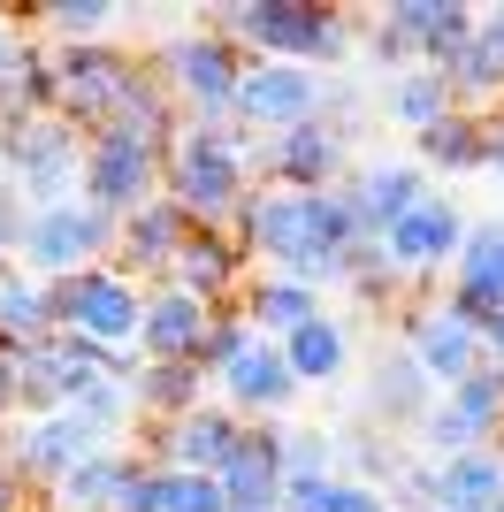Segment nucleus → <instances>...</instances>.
Returning <instances> with one entry per match:
<instances>
[{
    "mask_svg": "<svg viewBox=\"0 0 504 512\" xmlns=\"http://www.w3.org/2000/svg\"><path fill=\"white\" fill-rule=\"evenodd\" d=\"M329 512H398V505H390V490H367V482H336Z\"/></svg>",
    "mask_w": 504,
    "mask_h": 512,
    "instance_id": "obj_41",
    "label": "nucleus"
},
{
    "mask_svg": "<svg viewBox=\"0 0 504 512\" xmlns=\"http://www.w3.org/2000/svg\"><path fill=\"white\" fill-rule=\"evenodd\" d=\"M398 344L413 352V367H420L436 390L466 383V375L482 367V329H466V321L443 314L436 299H405V306H398Z\"/></svg>",
    "mask_w": 504,
    "mask_h": 512,
    "instance_id": "obj_15",
    "label": "nucleus"
},
{
    "mask_svg": "<svg viewBox=\"0 0 504 512\" xmlns=\"http://www.w3.org/2000/svg\"><path fill=\"white\" fill-rule=\"evenodd\" d=\"M16 421V352L0 344V428Z\"/></svg>",
    "mask_w": 504,
    "mask_h": 512,
    "instance_id": "obj_43",
    "label": "nucleus"
},
{
    "mask_svg": "<svg viewBox=\"0 0 504 512\" xmlns=\"http://www.w3.org/2000/svg\"><path fill=\"white\" fill-rule=\"evenodd\" d=\"M443 398H451V406H459L466 413V421H474V428H482V436H497V428H504V367H474V375H466V383H451V390H443Z\"/></svg>",
    "mask_w": 504,
    "mask_h": 512,
    "instance_id": "obj_39",
    "label": "nucleus"
},
{
    "mask_svg": "<svg viewBox=\"0 0 504 512\" xmlns=\"http://www.w3.org/2000/svg\"><path fill=\"white\" fill-rule=\"evenodd\" d=\"M252 184V138L237 123H176L161 153V199L184 207L191 230H237Z\"/></svg>",
    "mask_w": 504,
    "mask_h": 512,
    "instance_id": "obj_2",
    "label": "nucleus"
},
{
    "mask_svg": "<svg viewBox=\"0 0 504 512\" xmlns=\"http://www.w3.org/2000/svg\"><path fill=\"white\" fill-rule=\"evenodd\" d=\"M130 459L123 444H107V451H92V459H77V467L54 482V490L39 497V512H115L123 505V482H130Z\"/></svg>",
    "mask_w": 504,
    "mask_h": 512,
    "instance_id": "obj_29",
    "label": "nucleus"
},
{
    "mask_svg": "<svg viewBox=\"0 0 504 512\" xmlns=\"http://www.w3.org/2000/svg\"><path fill=\"white\" fill-rule=\"evenodd\" d=\"M428 512H504V451H459L428 467Z\"/></svg>",
    "mask_w": 504,
    "mask_h": 512,
    "instance_id": "obj_26",
    "label": "nucleus"
},
{
    "mask_svg": "<svg viewBox=\"0 0 504 512\" xmlns=\"http://www.w3.org/2000/svg\"><path fill=\"white\" fill-rule=\"evenodd\" d=\"M230 237L245 245L252 268H275V276L306 283V291H336L344 283V253L359 245V222L344 207V192H275V184H252Z\"/></svg>",
    "mask_w": 504,
    "mask_h": 512,
    "instance_id": "obj_1",
    "label": "nucleus"
},
{
    "mask_svg": "<svg viewBox=\"0 0 504 512\" xmlns=\"http://www.w3.org/2000/svg\"><path fill=\"white\" fill-rule=\"evenodd\" d=\"M436 115H451V85H443L436 69H405V77H390V123L398 130H428Z\"/></svg>",
    "mask_w": 504,
    "mask_h": 512,
    "instance_id": "obj_37",
    "label": "nucleus"
},
{
    "mask_svg": "<svg viewBox=\"0 0 504 512\" xmlns=\"http://www.w3.org/2000/svg\"><path fill=\"white\" fill-rule=\"evenodd\" d=\"M115 512H230L222 490L207 474H184V467H130L123 482V505Z\"/></svg>",
    "mask_w": 504,
    "mask_h": 512,
    "instance_id": "obj_31",
    "label": "nucleus"
},
{
    "mask_svg": "<svg viewBox=\"0 0 504 512\" xmlns=\"http://www.w3.org/2000/svg\"><path fill=\"white\" fill-rule=\"evenodd\" d=\"M184 237H191L184 207H176V199H146V207H130L123 222H115V268H123L138 291H153V283H168Z\"/></svg>",
    "mask_w": 504,
    "mask_h": 512,
    "instance_id": "obj_18",
    "label": "nucleus"
},
{
    "mask_svg": "<svg viewBox=\"0 0 504 512\" xmlns=\"http://www.w3.org/2000/svg\"><path fill=\"white\" fill-rule=\"evenodd\" d=\"M62 406H69V375H62L54 337L16 352V421H39V413H62Z\"/></svg>",
    "mask_w": 504,
    "mask_h": 512,
    "instance_id": "obj_35",
    "label": "nucleus"
},
{
    "mask_svg": "<svg viewBox=\"0 0 504 512\" xmlns=\"http://www.w3.org/2000/svg\"><path fill=\"white\" fill-rule=\"evenodd\" d=\"M245 276H252V260H245V245H237L230 230H191L176 268H168V283L191 291L199 306H230L237 291H245Z\"/></svg>",
    "mask_w": 504,
    "mask_h": 512,
    "instance_id": "obj_19",
    "label": "nucleus"
},
{
    "mask_svg": "<svg viewBox=\"0 0 504 512\" xmlns=\"http://www.w3.org/2000/svg\"><path fill=\"white\" fill-rule=\"evenodd\" d=\"M413 169L436 184V176H474L482 169V115H466V107H451V115H436V123L413 138Z\"/></svg>",
    "mask_w": 504,
    "mask_h": 512,
    "instance_id": "obj_32",
    "label": "nucleus"
},
{
    "mask_svg": "<svg viewBox=\"0 0 504 512\" xmlns=\"http://www.w3.org/2000/svg\"><path fill=\"white\" fill-rule=\"evenodd\" d=\"M321 107H329V77L321 69H298V62H245V77H237V100H230V123L260 130V138H275V130H298L314 123Z\"/></svg>",
    "mask_w": 504,
    "mask_h": 512,
    "instance_id": "obj_12",
    "label": "nucleus"
},
{
    "mask_svg": "<svg viewBox=\"0 0 504 512\" xmlns=\"http://www.w3.org/2000/svg\"><path fill=\"white\" fill-rule=\"evenodd\" d=\"M77 199L100 207L107 222H123L130 207L161 199V146L130 138L123 123L92 130V138H84V161H77Z\"/></svg>",
    "mask_w": 504,
    "mask_h": 512,
    "instance_id": "obj_8",
    "label": "nucleus"
},
{
    "mask_svg": "<svg viewBox=\"0 0 504 512\" xmlns=\"http://www.w3.org/2000/svg\"><path fill=\"white\" fill-rule=\"evenodd\" d=\"M54 337V306H46V283L23 276V268H0V344L8 352H31V344Z\"/></svg>",
    "mask_w": 504,
    "mask_h": 512,
    "instance_id": "obj_34",
    "label": "nucleus"
},
{
    "mask_svg": "<svg viewBox=\"0 0 504 512\" xmlns=\"http://www.w3.org/2000/svg\"><path fill=\"white\" fill-rule=\"evenodd\" d=\"M214 314H222V306H199L191 291H176V283H153L146 314H138V360H191Z\"/></svg>",
    "mask_w": 504,
    "mask_h": 512,
    "instance_id": "obj_21",
    "label": "nucleus"
},
{
    "mask_svg": "<svg viewBox=\"0 0 504 512\" xmlns=\"http://www.w3.org/2000/svg\"><path fill=\"white\" fill-rule=\"evenodd\" d=\"M207 406V375L191 360H138V375H130V413H138V428L153 421H176V413Z\"/></svg>",
    "mask_w": 504,
    "mask_h": 512,
    "instance_id": "obj_30",
    "label": "nucleus"
},
{
    "mask_svg": "<svg viewBox=\"0 0 504 512\" xmlns=\"http://www.w3.org/2000/svg\"><path fill=\"white\" fill-rule=\"evenodd\" d=\"M115 23H123L115 0H39L23 31H39L46 46H107V39H115Z\"/></svg>",
    "mask_w": 504,
    "mask_h": 512,
    "instance_id": "obj_33",
    "label": "nucleus"
},
{
    "mask_svg": "<svg viewBox=\"0 0 504 512\" xmlns=\"http://www.w3.org/2000/svg\"><path fill=\"white\" fill-rule=\"evenodd\" d=\"M359 406H367V421H375V428H420V413L436 406V383L413 367L405 344H390V352H375V367H367Z\"/></svg>",
    "mask_w": 504,
    "mask_h": 512,
    "instance_id": "obj_23",
    "label": "nucleus"
},
{
    "mask_svg": "<svg viewBox=\"0 0 504 512\" xmlns=\"http://www.w3.org/2000/svg\"><path fill=\"white\" fill-rule=\"evenodd\" d=\"M482 360H489V367H504V306L482 321Z\"/></svg>",
    "mask_w": 504,
    "mask_h": 512,
    "instance_id": "obj_44",
    "label": "nucleus"
},
{
    "mask_svg": "<svg viewBox=\"0 0 504 512\" xmlns=\"http://www.w3.org/2000/svg\"><path fill=\"white\" fill-rule=\"evenodd\" d=\"M77 161H84V138L62 115H16V123H0V184H16L23 207L77 199Z\"/></svg>",
    "mask_w": 504,
    "mask_h": 512,
    "instance_id": "obj_7",
    "label": "nucleus"
},
{
    "mask_svg": "<svg viewBox=\"0 0 504 512\" xmlns=\"http://www.w3.org/2000/svg\"><path fill=\"white\" fill-rule=\"evenodd\" d=\"M436 306H443V314H459L466 329H482V321L504 306V214H489V222H466L459 260H451V276H443Z\"/></svg>",
    "mask_w": 504,
    "mask_h": 512,
    "instance_id": "obj_16",
    "label": "nucleus"
},
{
    "mask_svg": "<svg viewBox=\"0 0 504 512\" xmlns=\"http://www.w3.org/2000/svg\"><path fill=\"white\" fill-rule=\"evenodd\" d=\"M207 398L222 413H237L245 428H260V421H283V413L298 406V383H291V367H283V352H275L268 337H245L230 360L207 375Z\"/></svg>",
    "mask_w": 504,
    "mask_h": 512,
    "instance_id": "obj_14",
    "label": "nucleus"
},
{
    "mask_svg": "<svg viewBox=\"0 0 504 512\" xmlns=\"http://www.w3.org/2000/svg\"><path fill=\"white\" fill-rule=\"evenodd\" d=\"M443 85H451V107H466V115L504 107V8H474V39L443 69Z\"/></svg>",
    "mask_w": 504,
    "mask_h": 512,
    "instance_id": "obj_20",
    "label": "nucleus"
},
{
    "mask_svg": "<svg viewBox=\"0 0 504 512\" xmlns=\"http://www.w3.org/2000/svg\"><path fill=\"white\" fill-rule=\"evenodd\" d=\"M321 306H329L321 291H306V283H291V276H275V268H252V276H245V291L230 299V314L245 321L252 337L283 344V337L298 329V321H314Z\"/></svg>",
    "mask_w": 504,
    "mask_h": 512,
    "instance_id": "obj_24",
    "label": "nucleus"
},
{
    "mask_svg": "<svg viewBox=\"0 0 504 512\" xmlns=\"http://www.w3.org/2000/svg\"><path fill=\"white\" fill-rule=\"evenodd\" d=\"M130 69H138V54L130 46H54V115H62L77 138H92V130L115 123V107H123V85Z\"/></svg>",
    "mask_w": 504,
    "mask_h": 512,
    "instance_id": "obj_10",
    "label": "nucleus"
},
{
    "mask_svg": "<svg viewBox=\"0 0 504 512\" xmlns=\"http://www.w3.org/2000/svg\"><path fill=\"white\" fill-rule=\"evenodd\" d=\"M252 176L275 184V192H336L352 176V123H314L275 130V138H252Z\"/></svg>",
    "mask_w": 504,
    "mask_h": 512,
    "instance_id": "obj_9",
    "label": "nucleus"
},
{
    "mask_svg": "<svg viewBox=\"0 0 504 512\" xmlns=\"http://www.w3.org/2000/svg\"><path fill=\"white\" fill-rule=\"evenodd\" d=\"M344 291H352V299H367V306H405V291H413V283L382 260L375 237H359L352 253H344Z\"/></svg>",
    "mask_w": 504,
    "mask_h": 512,
    "instance_id": "obj_38",
    "label": "nucleus"
},
{
    "mask_svg": "<svg viewBox=\"0 0 504 512\" xmlns=\"http://www.w3.org/2000/svg\"><path fill=\"white\" fill-rule=\"evenodd\" d=\"M16 31H23L16 16H0V54H8V46H16Z\"/></svg>",
    "mask_w": 504,
    "mask_h": 512,
    "instance_id": "obj_46",
    "label": "nucleus"
},
{
    "mask_svg": "<svg viewBox=\"0 0 504 512\" xmlns=\"http://www.w3.org/2000/svg\"><path fill=\"white\" fill-rule=\"evenodd\" d=\"M31 512H39V505H31Z\"/></svg>",
    "mask_w": 504,
    "mask_h": 512,
    "instance_id": "obj_47",
    "label": "nucleus"
},
{
    "mask_svg": "<svg viewBox=\"0 0 504 512\" xmlns=\"http://www.w3.org/2000/svg\"><path fill=\"white\" fill-rule=\"evenodd\" d=\"M375 23L405 46V62H413V69H436V77L459 62L466 39H474V8H466V0H390Z\"/></svg>",
    "mask_w": 504,
    "mask_h": 512,
    "instance_id": "obj_17",
    "label": "nucleus"
},
{
    "mask_svg": "<svg viewBox=\"0 0 504 512\" xmlns=\"http://www.w3.org/2000/svg\"><path fill=\"white\" fill-rule=\"evenodd\" d=\"M92 451H107V444L69 406L62 413H39V421H8V428H0V459H8V474L23 482L31 505H39V497L77 467V459H92Z\"/></svg>",
    "mask_w": 504,
    "mask_h": 512,
    "instance_id": "obj_13",
    "label": "nucleus"
},
{
    "mask_svg": "<svg viewBox=\"0 0 504 512\" xmlns=\"http://www.w3.org/2000/svg\"><path fill=\"white\" fill-rule=\"evenodd\" d=\"M69 413H77L100 444H130V428H138V413H130V375H107V383H92L84 398H69Z\"/></svg>",
    "mask_w": 504,
    "mask_h": 512,
    "instance_id": "obj_36",
    "label": "nucleus"
},
{
    "mask_svg": "<svg viewBox=\"0 0 504 512\" xmlns=\"http://www.w3.org/2000/svg\"><path fill=\"white\" fill-rule=\"evenodd\" d=\"M214 490H222L230 512H275V497H283V444H275V421L245 428V444L230 451V467L214 474Z\"/></svg>",
    "mask_w": 504,
    "mask_h": 512,
    "instance_id": "obj_25",
    "label": "nucleus"
},
{
    "mask_svg": "<svg viewBox=\"0 0 504 512\" xmlns=\"http://www.w3.org/2000/svg\"><path fill=\"white\" fill-rule=\"evenodd\" d=\"M46 306H54V337H77V344H92V352H123V360H138V314H146V291H138L115 260L46 283Z\"/></svg>",
    "mask_w": 504,
    "mask_h": 512,
    "instance_id": "obj_5",
    "label": "nucleus"
},
{
    "mask_svg": "<svg viewBox=\"0 0 504 512\" xmlns=\"http://www.w3.org/2000/svg\"><path fill=\"white\" fill-rule=\"evenodd\" d=\"M16 115H54V46L39 31H16V46L0 54V123Z\"/></svg>",
    "mask_w": 504,
    "mask_h": 512,
    "instance_id": "obj_28",
    "label": "nucleus"
},
{
    "mask_svg": "<svg viewBox=\"0 0 504 512\" xmlns=\"http://www.w3.org/2000/svg\"><path fill=\"white\" fill-rule=\"evenodd\" d=\"M466 222H474V214H466L451 192H436V184H428V192H420L413 207H405L398 222L375 237V245H382V260H390L405 283H436V276H451V260H459Z\"/></svg>",
    "mask_w": 504,
    "mask_h": 512,
    "instance_id": "obj_11",
    "label": "nucleus"
},
{
    "mask_svg": "<svg viewBox=\"0 0 504 512\" xmlns=\"http://www.w3.org/2000/svg\"><path fill=\"white\" fill-rule=\"evenodd\" d=\"M482 169L504 184V107H489V115H482Z\"/></svg>",
    "mask_w": 504,
    "mask_h": 512,
    "instance_id": "obj_42",
    "label": "nucleus"
},
{
    "mask_svg": "<svg viewBox=\"0 0 504 512\" xmlns=\"http://www.w3.org/2000/svg\"><path fill=\"white\" fill-rule=\"evenodd\" d=\"M0 512H31V497H23V482L8 474V459H0Z\"/></svg>",
    "mask_w": 504,
    "mask_h": 512,
    "instance_id": "obj_45",
    "label": "nucleus"
},
{
    "mask_svg": "<svg viewBox=\"0 0 504 512\" xmlns=\"http://www.w3.org/2000/svg\"><path fill=\"white\" fill-rule=\"evenodd\" d=\"M336 192H344V207H352L359 237H382L420 192H428V176H420L413 161H367V169H352Z\"/></svg>",
    "mask_w": 504,
    "mask_h": 512,
    "instance_id": "obj_22",
    "label": "nucleus"
},
{
    "mask_svg": "<svg viewBox=\"0 0 504 512\" xmlns=\"http://www.w3.org/2000/svg\"><path fill=\"white\" fill-rule=\"evenodd\" d=\"M115 260V222L84 199H54V207H31L23 214V237H16V268L39 283H62L77 268H100Z\"/></svg>",
    "mask_w": 504,
    "mask_h": 512,
    "instance_id": "obj_6",
    "label": "nucleus"
},
{
    "mask_svg": "<svg viewBox=\"0 0 504 512\" xmlns=\"http://www.w3.org/2000/svg\"><path fill=\"white\" fill-rule=\"evenodd\" d=\"M207 31H222L245 62H298L321 77L359 54V23L321 0H230L207 16Z\"/></svg>",
    "mask_w": 504,
    "mask_h": 512,
    "instance_id": "obj_3",
    "label": "nucleus"
},
{
    "mask_svg": "<svg viewBox=\"0 0 504 512\" xmlns=\"http://www.w3.org/2000/svg\"><path fill=\"white\" fill-rule=\"evenodd\" d=\"M275 352H283V367H291L298 390H329V383L352 375V329H344V314H329V306H321L314 321H298Z\"/></svg>",
    "mask_w": 504,
    "mask_h": 512,
    "instance_id": "obj_27",
    "label": "nucleus"
},
{
    "mask_svg": "<svg viewBox=\"0 0 504 512\" xmlns=\"http://www.w3.org/2000/svg\"><path fill=\"white\" fill-rule=\"evenodd\" d=\"M275 444H283V474H336V436L329 428L275 421Z\"/></svg>",
    "mask_w": 504,
    "mask_h": 512,
    "instance_id": "obj_40",
    "label": "nucleus"
},
{
    "mask_svg": "<svg viewBox=\"0 0 504 512\" xmlns=\"http://www.w3.org/2000/svg\"><path fill=\"white\" fill-rule=\"evenodd\" d=\"M146 69L161 77V92L176 100L184 123H230L245 54H237L222 31H207V23H184V31H168V39L146 54Z\"/></svg>",
    "mask_w": 504,
    "mask_h": 512,
    "instance_id": "obj_4",
    "label": "nucleus"
}]
</instances>
